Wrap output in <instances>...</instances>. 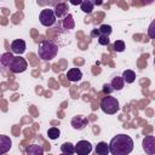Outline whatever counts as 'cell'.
<instances>
[{
	"mask_svg": "<svg viewBox=\"0 0 155 155\" xmlns=\"http://www.w3.org/2000/svg\"><path fill=\"white\" fill-rule=\"evenodd\" d=\"M111 155H128L133 150V139L127 134H116L108 144Z\"/></svg>",
	"mask_w": 155,
	"mask_h": 155,
	"instance_id": "cell-1",
	"label": "cell"
},
{
	"mask_svg": "<svg viewBox=\"0 0 155 155\" xmlns=\"http://www.w3.org/2000/svg\"><path fill=\"white\" fill-rule=\"evenodd\" d=\"M58 53V46L51 40H44L39 44L38 56L42 61H52Z\"/></svg>",
	"mask_w": 155,
	"mask_h": 155,
	"instance_id": "cell-2",
	"label": "cell"
},
{
	"mask_svg": "<svg viewBox=\"0 0 155 155\" xmlns=\"http://www.w3.org/2000/svg\"><path fill=\"white\" fill-rule=\"evenodd\" d=\"M101 109L103 110V113L105 114H109V115H113L115 113H117L120 110V104H119V101L113 97V96H105L101 99Z\"/></svg>",
	"mask_w": 155,
	"mask_h": 155,
	"instance_id": "cell-3",
	"label": "cell"
},
{
	"mask_svg": "<svg viewBox=\"0 0 155 155\" xmlns=\"http://www.w3.org/2000/svg\"><path fill=\"white\" fill-rule=\"evenodd\" d=\"M39 21L44 27L48 28V27H52L56 23L57 18H56L52 8H44V10H41V12L39 15Z\"/></svg>",
	"mask_w": 155,
	"mask_h": 155,
	"instance_id": "cell-4",
	"label": "cell"
},
{
	"mask_svg": "<svg viewBox=\"0 0 155 155\" xmlns=\"http://www.w3.org/2000/svg\"><path fill=\"white\" fill-rule=\"evenodd\" d=\"M27 68H28L27 61H25L23 57L17 56V57H13V59H12V62H11L8 69H10L12 73H15V74H19V73L25 71Z\"/></svg>",
	"mask_w": 155,
	"mask_h": 155,
	"instance_id": "cell-5",
	"label": "cell"
},
{
	"mask_svg": "<svg viewBox=\"0 0 155 155\" xmlns=\"http://www.w3.org/2000/svg\"><path fill=\"white\" fill-rule=\"evenodd\" d=\"M92 151V144L87 140H79L75 144V153L78 155H90Z\"/></svg>",
	"mask_w": 155,
	"mask_h": 155,
	"instance_id": "cell-6",
	"label": "cell"
},
{
	"mask_svg": "<svg viewBox=\"0 0 155 155\" xmlns=\"http://www.w3.org/2000/svg\"><path fill=\"white\" fill-rule=\"evenodd\" d=\"M70 125H71V127H73L74 130L81 131V130H84V128L88 125V120H87V117H85V116H82V115H76V116H74V117L71 119Z\"/></svg>",
	"mask_w": 155,
	"mask_h": 155,
	"instance_id": "cell-7",
	"label": "cell"
},
{
	"mask_svg": "<svg viewBox=\"0 0 155 155\" xmlns=\"http://www.w3.org/2000/svg\"><path fill=\"white\" fill-rule=\"evenodd\" d=\"M143 150L148 155H154L155 154V137L154 136H147L143 139Z\"/></svg>",
	"mask_w": 155,
	"mask_h": 155,
	"instance_id": "cell-8",
	"label": "cell"
},
{
	"mask_svg": "<svg viewBox=\"0 0 155 155\" xmlns=\"http://www.w3.org/2000/svg\"><path fill=\"white\" fill-rule=\"evenodd\" d=\"M10 48H11V52H12V53L21 56L22 53H24V51H25L27 46H25V42H24V40L17 39V40H13V41L11 42V46H10Z\"/></svg>",
	"mask_w": 155,
	"mask_h": 155,
	"instance_id": "cell-9",
	"label": "cell"
},
{
	"mask_svg": "<svg viewBox=\"0 0 155 155\" xmlns=\"http://www.w3.org/2000/svg\"><path fill=\"white\" fill-rule=\"evenodd\" d=\"M56 18H64L68 15V5L65 2H56L54 7L52 8Z\"/></svg>",
	"mask_w": 155,
	"mask_h": 155,
	"instance_id": "cell-10",
	"label": "cell"
},
{
	"mask_svg": "<svg viewBox=\"0 0 155 155\" xmlns=\"http://www.w3.org/2000/svg\"><path fill=\"white\" fill-rule=\"evenodd\" d=\"M12 147V140L8 136L5 134H0V155L6 154L7 151H10Z\"/></svg>",
	"mask_w": 155,
	"mask_h": 155,
	"instance_id": "cell-11",
	"label": "cell"
},
{
	"mask_svg": "<svg viewBox=\"0 0 155 155\" xmlns=\"http://www.w3.org/2000/svg\"><path fill=\"white\" fill-rule=\"evenodd\" d=\"M82 78V73L79 68H71L67 71V79L71 82H78Z\"/></svg>",
	"mask_w": 155,
	"mask_h": 155,
	"instance_id": "cell-12",
	"label": "cell"
},
{
	"mask_svg": "<svg viewBox=\"0 0 155 155\" xmlns=\"http://www.w3.org/2000/svg\"><path fill=\"white\" fill-rule=\"evenodd\" d=\"M25 155H44V148L39 144H30L25 148Z\"/></svg>",
	"mask_w": 155,
	"mask_h": 155,
	"instance_id": "cell-13",
	"label": "cell"
},
{
	"mask_svg": "<svg viewBox=\"0 0 155 155\" xmlns=\"http://www.w3.org/2000/svg\"><path fill=\"white\" fill-rule=\"evenodd\" d=\"M13 57H15V56H13L11 52H5V53L0 54V63H1V65L4 67L5 70L10 68V64H11Z\"/></svg>",
	"mask_w": 155,
	"mask_h": 155,
	"instance_id": "cell-14",
	"label": "cell"
},
{
	"mask_svg": "<svg viewBox=\"0 0 155 155\" xmlns=\"http://www.w3.org/2000/svg\"><path fill=\"white\" fill-rule=\"evenodd\" d=\"M61 24H62L63 29H67V30L74 29V27H75V22H74V19H73V16H71L70 13H68L64 18H62Z\"/></svg>",
	"mask_w": 155,
	"mask_h": 155,
	"instance_id": "cell-15",
	"label": "cell"
},
{
	"mask_svg": "<svg viewBox=\"0 0 155 155\" xmlns=\"http://www.w3.org/2000/svg\"><path fill=\"white\" fill-rule=\"evenodd\" d=\"M110 85H111L114 91H121L124 88V86H125V82H124L121 76H115V78H113Z\"/></svg>",
	"mask_w": 155,
	"mask_h": 155,
	"instance_id": "cell-16",
	"label": "cell"
},
{
	"mask_svg": "<svg viewBox=\"0 0 155 155\" xmlns=\"http://www.w3.org/2000/svg\"><path fill=\"white\" fill-rule=\"evenodd\" d=\"M96 155H109V147L105 142H99L96 145Z\"/></svg>",
	"mask_w": 155,
	"mask_h": 155,
	"instance_id": "cell-17",
	"label": "cell"
},
{
	"mask_svg": "<svg viewBox=\"0 0 155 155\" xmlns=\"http://www.w3.org/2000/svg\"><path fill=\"white\" fill-rule=\"evenodd\" d=\"M61 150H62V154H65V155H73L75 153V145L70 142H65L61 145Z\"/></svg>",
	"mask_w": 155,
	"mask_h": 155,
	"instance_id": "cell-18",
	"label": "cell"
},
{
	"mask_svg": "<svg viewBox=\"0 0 155 155\" xmlns=\"http://www.w3.org/2000/svg\"><path fill=\"white\" fill-rule=\"evenodd\" d=\"M122 80H124V82H126V84H132L134 80H136V73L133 71V70H130V69H127V70H125L124 73H122Z\"/></svg>",
	"mask_w": 155,
	"mask_h": 155,
	"instance_id": "cell-19",
	"label": "cell"
},
{
	"mask_svg": "<svg viewBox=\"0 0 155 155\" xmlns=\"http://www.w3.org/2000/svg\"><path fill=\"white\" fill-rule=\"evenodd\" d=\"M93 7H94V2L91 1V0H84V1H81V4H80L81 11L85 12V13H91L92 10H93Z\"/></svg>",
	"mask_w": 155,
	"mask_h": 155,
	"instance_id": "cell-20",
	"label": "cell"
},
{
	"mask_svg": "<svg viewBox=\"0 0 155 155\" xmlns=\"http://www.w3.org/2000/svg\"><path fill=\"white\" fill-rule=\"evenodd\" d=\"M113 31V28L109 25V24H102L99 28H98V33L99 35H104V36H109Z\"/></svg>",
	"mask_w": 155,
	"mask_h": 155,
	"instance_id": "cell-21",
	"label": "cell"
},
{
	"mask_svg": "<svg viewBox=\"0 0 155 155\" xmlns=\"http://www.w3.org/2000/svg\"><path fill=\"white\" fill-rule=\"evenodd\" d=\"M111 48H113V51H115V52H122V51L126 48V46H125V42H124L122 40H116V41L113 44Z\"/></svg>",
	"mask_w": 155,
	"mask_h": 155,
	"instance_id": "cell-22",
	"label": "cell"
},
{
	"mask_svg": "<svg viewBox=\"0 0 155 155\" xmlns=\"http://www.w3.org/2000/svg\"><path fill=\"white\" fill-rule=\"evenodd\" d=\"M59 134H61V131L57 127H51L47 130V136L50 139H57L59 137Z\"/></svg>",
	"mask_w": 155,
	"mask_h": 155,
	"instance_id": "cell-23",
	"label": "cell"
},
{
	"mask_svg": "<svg viewBox=\"0 0 155 155\" xmlns=\"http://www.w3.org/2000/svg\"><path fill=\"white\" fill-rule=\"evenodd\" d=\"M98 44L99 45H103V46H107L109 44V36H104V35H99L98 38Z\"/></svg>",
	"mask_w": 155,
	"mask_h": 155,
	"instance_id": "cell-24",
	"label": "cell"
},
{
	"mask_svg": "<svg viewBox=\"0 0 155 155\" xmlns=\"http://www.w3.org/2000/svg\"><path fill=\"white\" fill-rule=\"evenodd\" d=\"M113 91H114V90H113V87H111L110 84H104V85H103V92H104L107 96H109Z\"/></svg>",
	"mask_w": 155,
	"mask_h": 155,
	"instance_id": "cell-25",
	"label": "cell"
},
{
	"mask_svg": "<svg viewBox=\"0 0 155 155\" xmlns=\"http://www.w3.org/2000/svg\"><path fill=\"white\" fill-rule=\"evenodd\" d=\"M153 28H154V22L150 23V27H149V36L151 39H154V34H153Z\"/></svg>",
	"mask_w": 155,
	"mask_h": 155,
	"instance_id": "cell-26",
	"label": "cell"
},
{
	"mask_svg": "<svg viewBox=\"0 0 155 155\" xmlns=\"http://www.w3.org/2000/svg\"><path fill=\"white\" fill-rule=\"evenodd\" d=\"M91 36H93V38H98V36H99L98 29H94V30H92V33H91Z\"/></svg>",
	"mask_w": 155,
	"mask_h": 155,
	"instance_id": "cell-27",
	"label": "cell"
},
{
	"mask_svg": "<svg viewBox=\"0 0 155 155\" xmlns=\"http://www.w3.org/2000/svg\"><path fill=\"white\" fill-rule=\"evenodd\" d=\"M70 4H71V5H80L81 1H80V0H78V1H70Z\"/></svg>",
	"mask_w": 155,
	"mask_h": 155,
	"instance_id": "cell-28",
	"label": "cell"
},
{
	"mask_svg": "<svg viewBox=\"0 0 155 155\" xmlns=\"http://www.w3.org/2000/svg\"><path fill=\"white\" fill-rule=\"evenodd\" d=\"M5 71H6V70L4 69V67H2V65H1V63H0V73H1V74H4Z\"/></svg>",
	"mask_w": 155,
	"mask_h": 155,
	"instance_id": "cell-29",
	"label": "cell"
},
{
	"mask_svg": "<svg viewBox=\"0 0 155 155\" xmlns=\"http://www.w3.org/2000/svg\"><path fill=\"white\" fill-rule=\"evenodd\" d=\"M61 155H65V154H61Z\"/></svg>",
	"mask_w": 155,
	"mask_h": 155,
	"instance_id": "cell-30",
	"label": "cell"
}]
</instances>
